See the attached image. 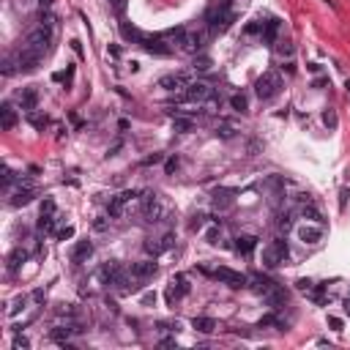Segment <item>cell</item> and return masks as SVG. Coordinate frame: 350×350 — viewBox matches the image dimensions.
<instances>
[{
    "mask_svg": "<svg viewBox=\"0 0 350 350\" xmlns=\"http://www.w3.org/2000/svg\"><path fill=\"white\" fill-rule=\"evenodd\" d=\"M279 90H282V77L276 74V71H266V74H260L257 82H254V93H257L260 102H268V99L279 96Z\"/></svg>",
    "mask_w": 350,
    "mask_h": 350,
    "instance_id": "obj_1",
    "label": "cell"
},
{
    "mask_svg": "<svg viewBox=\"0 0 350 350\" xmlns=\"http://www.w3.org/2000/svg\"><path fill=\"white\" fill-rule=\"evenodd\" d=\"M49 44H52V28L49 25H39L36 30H30L28 36H25V44L22 47L33 49V52H39V55H47L49 52Z\"/></svg>",
    "mask_w": 350,
    "mask_h": 350,
    "instance_id": "obj_2",
    "label": "cell"
},
{
    "mask_svg": "<svg viewBox=\"0 0 350 350\" xmlns=\"http://www.w3.org/2000/svg\"><path fill=\"white\" fill-rule=\"evenodd\" d=\"M288 260V241L285 238H276L271 241L266 249H263V266L266 268H276Z\"/></svg>",
    "mask_w": 350,
    "mask_h": 350,
    "instance_id": "obj_3",
    "label": "cell"
},
{
    "mask_svg": "<svg viewBox=\"0 0 350 350\" xmlns=\"http://www.w3.org/2000/svg\"><path fill=\"white\" fill-rule=\"evenodd\" d=\"M213 96V88L208 82H189L181 93V102H189V104H206L208 99Z\"/></svg>",
    "mask_w": 350,
    "mask_h": 350,
    "instance_id": "obj_4",
    "label": "cell"
},
{
    "mask_svg": "<svg viewBox=\"0 0 350 350\" xmlns=\"http://www.w3.org/2000/svg\"><path fill=\"white\" fill-rule=\"evenodd\" d=\"M211 276L219 279L222 285H230V288H247L249 285V276L241 274V271H233V268H213Z\"/></svg>",
    "mask_w": 350,
    "mask_h": 350,
    "instance_id": "obj_5",
    "label": "cell"
},
{
    "mask_svg": "<svg viewBox=\"0 0 350 350\" xmlns=\"http://www.w3.org/2000/svg\"><path fill=\"white\" fill-rule=\"evenodd\" d=\"M186 293H189V279H186L184 274H175L170 279V285H167V301L175 304V301H181Z\"/></svg>",
    "mask_w": 350,
    "mask_h": 350,
    "instance_id": "obj_6",
    "label": "cell"
},
{
    "mask_svg": "<svg viewBox=\"0 0 350 350\" xmlns=\"http://www.w3.org/2000/svg\"><path fill=\"white\" fill-rule=\"evenodd\" d=\"M156 271H159V266L153 260H140V263H134L131 266V279L134 282H148V279H153L156 276Z\"/></svg>",
    "mask_w": 350,
    "mask_h": 350,
    "instance_id": "obj_7",
    "label": "cell"
},
{
    "mask_svg": "<svg viewBox=\"0 0 350 350\" xmlns=\"http://www.w3.org/2000/svg\"><path fill=\"white\" fill-rule=\"evenodd\" d=\"M172 244H175V235H172V233H165L162 238H151V241H145V252L153 254V257H159L162 252L172 249Z\"/></svg>",
    "mask_w": 350,
    "mask_h": 350,
    "instance_id": "obj_8",
    "label": "cell"
},
{
    "mask_svg": "<svg viewBox=\"0 0 350 350\" xmlns=\"http://www.w3.org/2000/svg\"><path fill=\"white\" fill-rule=\"evenodd\" d=\"M143 49L145 52H151V55H170V44L165 41V39H159V36H143Z\"/></svg>",
    "mask_w": 350,
    "mask_h": 350,
    "instance_id": "obj_9",
    "label": "cell"
},
{
    "mask_svg": "<svg viewBox=\"0 0 350 350\" xmlns=\"http://www.w3.org/2000/svg\"><path fill=\"white\" fill-rule=\"evenodd\" d=\"M39 61H41L39 52H33V49H28V47H22L20 55H17V69H20V71H36Z\"/></svg>",
    "mask_w": 350,
    "mask_h": 350,
    "instance_id": "obj_10",
    "label": "cell"
},
{
    "mask_svg": "<svg viewBox=\"0 0 350 350\" xmlns=\"http://www.w3.org/2000/svg\"><path fill=\"white\" fill-rule=\"evenodd\" d=\"M134 197H137V192H121V194H115V197L110 200V206H107V213H110L112 219H115V216H121V213H124V208H126V203H131Z\"/></svg>",
    "mask_w": 350,
    "mask_h": 350,
    "instance_id": "obj_11",
    "label": "cell"
},
{
    "mask_svg": "<svg viewBox=\"0 0 350 350\" xmlns=\"http://www.w3.org/2000/svg\"><path fill=\"white\" fill-rule=\"evenodd\" d=\"M263 301H266L268 307H271V309L276 312V309H282L285 304H288V290L279 288V285H274V288H271L266 295H263Z\"/></svg>",
    "mask_w": 350,
    "mask_h": 350,
    "instance_id": "obj_12",
    "label": "cell"
},
{
    "mask_svg": "<svg viewBox=\"0 0 350 350\" xmlns=\"http://www.w3.org/2000/svg\"><path fill=\"white\" fill-rule=\"evenodd\" d=\"M186 85H189V77H186V74H165L162 80H159V88L170 90V93H175V90H184Z\"/></svg>",
    "mask_w": 350,
    "mask_h": 350,
    "instance_id": "obj_13",
    "label": "cell"
},
{
    "mask_svg": "<svg viewBox=\"0 0 350 350\" xmlns=\"http://www.w3.org/2000/svg\"><path fill=\"white\" fill-rule=\"evenodd\" d=\"M17 102H20V107L25 112H33L36 107H39V90L36 88H22L20 96H17Z\"/></svg>",
    "mask_w": 350,
    "mask_h": 350,
    "instance_id": "obj_14",
    "label": "cell"
},
{
    "mask_svg": "<svg viewBox=\"0 0 350 350\" xmlns=\"http://www.w3.org/2000/svg\"><path fill=\"white\" fill-rule=\"evenodd\" d=\"M211 203L216 211H227V208L235 203V192H230V189H216V192L211 194Z\"/></svg>",
    "mask_w": 350,
    "mask_h": 350,
    "instance_id": "obj_15",
    "label": "cell"
},
{
    "mask_svg": "<svg viewBox=\"0 0 350 350\" xmlns=\"http://www.w3.org/2000/svg\"><path fill=\"white\" fill-rule=\"evenodd\" d=\"M203 41H206V33L192 30V33H186L184 39H181V47H184L186 52H200V49H203Z\"/></svg>",
    "mask_w": 350,
    "mask_h": 350,
    "instance_id": "obj_16",
    "label": "cell"
},
{
    "mask_svg": "<svg viewBox=\"0 0 350 350\" xmlns=\"http://www.w3.org/2000/svg\"><path fill=\"white\" fill-rule=\"evenodd\" d=\"M298 238L304 241V244H317V241L323 238V227H312V225H301L298 227Z\"/></svg>",
    "mask_w": 350,
    "mask_h": 350,
    "instance_id": "obj_17",
    "label": "cell"
},
{
    "mask_svg": "<svg viewBox=\"0 0 350 350\" xmlns=\"http://www.w3.org/2000/svg\"><path fill=\"white\" fill-rule=\"evenodd\" d=\"M274 285H276V282L266 279V276H260V274H252V276H249V285H247V288H252L257 295H266L268 290L274 288Z\"/></svg>",
    "mask_w": 350,
    "mask_h": 350,
    "instance_id": "obj_18",
    "label": "cell"
},
{
    "mask_svg": "<svg viewBox=\"0 0 350 350\" xmlns=\"http://www.w3.org/2000/svg\"><path fill=\"white\" fill-rule=\"evenodd\" d=\"M0 126L6 131H11L17 126V110L11 104H3V107H0Z\"/></svg>",
    "mask_w": 350,
    "mask_h": 350,
    "instance_id": "obj_19",
    "label": "cell"
},
{
    "mask_svg": "<svg viewBox=\"0 0 350 350\" xmlns=\"http://www.w3.org/2000/svg\"><path fill=\"white\" fill-rule=\"evenodd\" d=\"M90 252H93V244H90V241H77L74 249H71V260L82 263V260H88L90 257Z\"/></svg>",
    "mask_w": 350,
    "mask_h": 350,
    "instance_id": "obj_20",
    "label": "cell"
},
{
    "mask_svg": "<svg viewBox=\"0 0 350 350\" xmlns=\"http://www.w3.org/2000/svg\"><path fill=\"white\" fill-rule=\"evenodd\" d=\"M276 36H279V20H268L260 33L263 44H276Z\"/></svg>",
    "mask_w": 350,
    "mask_h": 350,
    "instance_id": "obj_21",
    "label": "cell"
},
{
    "mask_svg": "<svg viewBox=\"0 0 350 350\" xmlns=\"http://www.w3.org/2000/svg\"><path fill=\"white\" fill-rule=\"evenodd\" d=\"M33 197H36V192L30 189V186H25V189H17V192H14V197L8 200V203H11L14 208H20V206H28V203H30Z\"/></svg>",
    "mask_w": 350,
    "mask_h": 350,
    "instance_id": "obj_22",
    "label": "cell"
},
{
    "mask_svg": "<svg viewBox=\"0 0 350 350\" xmlns=\"http://www.w3.org/2000/svg\"><path fill=\"white\" fill-rule=\"evenodd\" d=\"M192 329L200 331V334H211V331H216V320L213 317H192Z\"/></svg>",
    "mask_w": 350,
    "mask_h": 350,
    "instance_id": "obj_23",
    "label": "cell"
},
{
    "mask_svg": "<svg viewBox=\"0 0 350 350\" xmlns=\"http://www.w3.org/2000/svg\"><path fill=\"white\" fill-rule=\"evenodd\" d=\"M254 247H257V238H254V235H241V238H235V249H238L241 254H252Z\"/></svg>",
    "mask_w": 350,
    "mask_h": 350,
    "instance_id": "obj_24",
    "label": "cell"
},
{
    "mask_svg": "<svg viewBox=\"0 0 350 350\" xmlns=\"http://www.w3.org/2000/svg\"><path fill=\"white\" fill-rule=\"evenodd\" d=\"M74 326H55V329L49 331V336H52V339H55V342H66V339H69L71 334H74Z\"/></svg>",
    "mask_w": 350,
    "mask_h": 350,
    "instance_id": "obj_25",
    "label": "cell"
},
{
    "mask_svg": "<svg viewBox=\"0 0 350 350\" xmlns=\"http://www.w3.org/2000/svg\"><path fill=\"white\" fill-rule=\"evenodd\" d=\"M230 107H233L235 112H247L249 110V99L244 96V93H233V96H230Z\"/></svg>",
    "mask_w": 350,
    "mask_h": 350,
    "instance_id": "obj_26",
    "label": "cell"
},
{
    "mask_svg": "<svg viewBox=\"0 0 350 350\" xmlns=\"http://www.w3.org/2000/svg\"><path fill=\"white\" fill-rule=\"evenodd\" d=\"M55 213H41V216H39V230H41V233H52V230H55Z\"/></svg>",
    "mask_w": 350,
    "mask_h": 350,
    "instance_id": "obj_27",
    "label": "cell"
},
{
    "mask_svg": "<svg viewBox=\"0 0 350 350\" xmlns=\"http://www.w3.org/2000/svg\"><path fill=\"white\" fill-rule=\"evenodd\" d=\"M25 257H28V254H25V249H14V252L8 254V271H17V268L25 263Z\"/></svg>",
    "mask_w": 350,
    "mask_h": 350,
    "instance_id": "obj_28",
    "label": "cell"
},
{
    "mask_svg": "<svg viewBox=\"0 0 350 350\" xmlns=\"http://www.w3.org/2000/svg\"><path fill=\"white\" fill-rule=\"evenodd\" d=\"M192 121H189V118H172V131H178V134H189V131H192Z\"/></svg>",
    "mask_w": 350,
    "mask_h": 350,
    "instance_id": "obj_29",
    "label": "cell"
},
{
    "mask_svg": "<svg viewBox=\"0 0 350 350\" xmlns=\"http://www.w3.org/2000/svg\"><path fill=\"white\" fill-rule=\"evenodd\" d=\"M121 33H124L126 39H131V41H143V36H145V33H140L134 25H129V22H124V25H121Z\"/></svg>",
    "mask_w": 350,
    "mask_h": 350,
    "instance_id": "obj_30",
    "label": "cell"
},
{
    "mask_svg": "<svg viewBox=\"0 0 350 350\" xmlns=\"http://www.w3.org/2000/svg\"><path fill=\"white\" fill-rule=\"evenodd\" d=\"M276 55H279V58H293L295 55L293 41H279V44H276Z\"/></svg>",
    "mask_w": 350,
    "mask_h": 350,
    "instance_id": "obj_31",
    "label": "cell"
},
{
    "mask_svg": "<svg viewBox=\"0 0 350 350\" xmlns=\"http://www.w3.org/2000/svg\"><path fill=\"white\" fill-rule=\"evenodd\" d=\"M28 118H30V124H33L36 126V129H44V126H47L49 124V121H47V115H39V112H28Z\"/></svg>",
    "mask_w": 350,
    "mask_h": 350,
    "instance_id": "obj_32",
    "label": "cell"
},
{
    "mask_svg": "<svg viewBox=\"0 0 350 350\" xmlns=\"http://www.w3.org/2000/svg\"><path fill=\"white\" fill-rule=\"evenodd\" d=\"M276 225H279V230H290L293 227V213H279Z\"/></svg>",
    "mask_w": 350,
    "mask_h": 350,
    "instance_id": "obj_33",
    "label": "cell"
},
{
    "mask_svg": "<svg viewBox=\"0 0 350 350\" xmlns=\"http://www.w3.org/2000/svg\"><path fill=\"white\" fill-rule=\"evenodd\" d=\"M323 124L329 126V129H336V115H334V110H326V112H323Z\"/></svg>",
    "mask_w": 350,
    "mask_h": 350,
    "instance_id": "obj_34",
    "label": "cell"
},
{
    "mask_svg": "<svg viewBox=\"0 0 350 350\" xmlns=\"http://www.w3.org/2000/svg\"><path fill=\"white\" fill-rule=\"evenodd\" d=\"M71 235H74V227H61V230H58V238L61 241H66V238H71Z\"/></svg>",
    "mask_w": 350,
    "mask_h": 350,
    "instance_id": "obj_35",
    "label": "cell"
},
{
    "mask_svg": "<svg viewBox=\"0 0 350 350\" xmlns=\"http://www.w3.org/2000/svg\"><path fill=\"white\" fill-rule=\"evenodd\" d=\"M110 6L115 8L118 14H124V11H126V0H110Z\"/></svg>",
    "mask_w": 350,
    "mask_h": 350,
    "instance_id": "obj_36",
    "label": "cell"
},
{
    "mask_svg": "<svg viewBox=\"0 0 350 350\" xmlns=\"http://www.w3.org/2000/svg\"><path fill=\"white\" fill-rule=\"evenodd\" d=\"M14 74V61H3V77Z\"/></svg>",
    "mask_w": 350,
    "mask_h": 350,
    "instance_id": "obj_37",
    "label": "cell"
},
{
    "mask_svg": "<svg viewBox=\"0 0 350 350\" xmlns=\"http://www.w3.org/2000/svg\"><path fill=\"white\" fill-rule=\"evenodd\" d=\"M41 213H55V203H52V200H44L41 203Z\"/></svg>",
    "mask_w": 350,
    "mask_h": 350,
    "instance_id": "obj_38",
    "label": "cell"
},
{
    "mask_svg": "<svg viewBox=\"0 0 350 350\" xmlns=\"http://www.w3.org/2000/svg\"><path fill=\"white\" fill-rule=\"evenodd\" d=\"M93 227H96L99 233H102V230H107V216H96V222H93Z\"/></svg>",
    "mask_w": 350,
    "mask_h": 350,
    "instance_id": "obj_39",
    "label": "cell"
},
{
    "mask_svg": "<svg viewBox=\"0 0 350 350\" xmlns=\"http://www.w3.org/2000/svg\"><path fill=\"white\" fill-rule=\"evenodd\" d=\"M197 69H200V71L211 69V61H208V58H200V61H197Z\"/></svg>",
    "mask_w": 350,
    "mask_h": 350,
    "instance_id": "obj_40",
    "label": "cell"
},
{
    "mask_svg": "<svg viewBox=\"0 0 350 350\" xmlns=\"http://www.w3.org/2000/svg\"><path fill=\"white\" fill-rule=\"evenodd\" d=\"M14 348H30V342L25 339V336H17V339H14Z\"/></svg>",
    "mask_w": 350,
    "mask_h": 350,
    "instance_id": "obj_41",
    "label": "cell"
},
{
    "mask_svg": "<svg viewBox=\"0 0 350 350\" xmlns=\"http://www.w3.org/2000/svg\"><path fill=\"white\" fill-rule=\"evenodd\" d=\"M219 134H222V137H233V126H222Z\"/></svg>",
    "mask_w": 350,
    "mask_h": 350,
    "instance_id": "obj_42",
    "label": "cell"
},
{
    "mask_svg": "<svg viewBox=\"0 0 350 350\" xmlns=\"http://www.w3.org/2000/svg\"><path fill=\"white\" fill-rule=\"evenodd\" d=\"M331 326H334V331H342V320H339V317H331Z\"/></svg>",
    "mask_w": 350,
    "mask_h": 350,
    "instance_id": "obj_43",
    "label": "cell"
},
{
    "mask_svg": "<svg viewBox=\"0 0 350 350\" xmlns=\"http://www.w3.org/2000/svg\"><path fill=\"white\" fill-rule=\"evenodd\" d=\"M153 301H156V293H145L143 295V304H153Z\"/></svg>",
    "mask_w": 350,
    "mask_h": 350,
    "instance_id": "obj_44",
    "label": "cell"
},
{
    "mask_svg": "<svg viewBox=\"0 0 350 350\" xmlns=\"http://www.w3.org/2000/svg\"><path fill=\"white\" fill-rule=\"evenodd\" d=\"M175 167H178V159H170V162H167V172H172Z\"/></svg>",
    "mask_w": 350,
    "mask_h": 350,
    "instance_id": "obj_45",
    "label": "cell"
},
{
    "mask_svg": "<svg viewBox=\"0 0 350 350\" xmlns=\"http://www.w3.org/2000/svg\"><path fill=\"white\" fill-rule=\"evenodd\" d=\"M39 3H41V8H49V6H52V0H39Z\"/></svg>",
    "mask_w": 350,
    "mask_h": 350,
    "instance_id": "obj_46",
    "label": "cell"
},
{
    "mask_svg": "<svg viewBox=\"0 0 350 350\" xmlns=\"http://www.w3.org/2000/svg\"><path fill=\"white\" fill-rule=\"evenodd\" d=\"M345 88H348V93H350V80H348V85H345Z\"/></svg>",
    "mask_w": 350,
    "mask_h": 350,
    "instance_id": "obj_47",
    "label": "cell"
}]
</instances>
